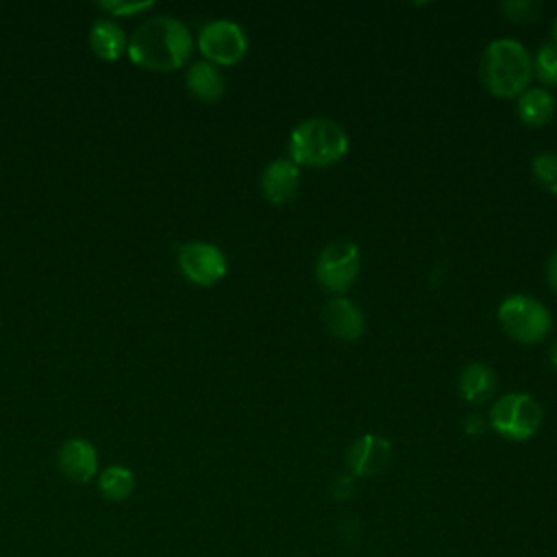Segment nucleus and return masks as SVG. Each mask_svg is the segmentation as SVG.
<instances>
[{
	"mask_svg": "<svg viewBox=\"0 0 557 557\" xmlns=\"http://www.w3.org/2000/svg\"><path fill=\"white\" fill-rule=\"evenodd\" d=\"M194 50V37L185 22L174 15L157 13L139 22L128 35V59L152 72H172L187 63Z\"/></svg>",
	"mask_w": 557,
	"mask_h": 557,
	"instance_id": "1",
	"label": "nucleus"
},
{
	"mask_svg": "<svg viewBox=\"0 0 557 557\" xmlns=\"http://www.w3.org/2000/svg\"><path fill=\"white\" fill-rule=\"evenodd\" d=\"M531 70L533 63L527 48L509 37L490 41L479 63L485 89L498 98L520 96L531 81Z\"/></svg>",
	"mask_w": 557,
	"mask_h": 557,
	"instance_id": "2",
	"label": "nucleus"
},
{
	"mask_svg": "<svg viewBox=\"0 0 557 557\" xmlns=\"http://www.w3.org/2000/svg\"><path fill=\"white\" fill-rule=\"evenodd\" d=\"M287 150L296 165H331L348 152V135L331 117L315 115L292 128Z\"/></svg>",
	"mask_w": 557,
	"mask_h": 557,
	"instance_id": "3",
	"label": "nucleus"
},
{
	"mask_svg": "<svg viewBox=\"0 0 557 557\" xmlns=\"http://www.w3.org/2000/svg\"><path fill=\"white\" fill-rule=\"evenodd\" d=\"M490 426L507 440L524 442L540 431L542 407L531 394H505L490 409Z\"/></svg>",
	"mask_w": 557,
	"mask_h": 557,
	"instance_id": "4",
	"label": "nucleus"
},
{
	"mask_svg": "<svg viewBox=\"0 0 557 557\" xmlns=\"http://www.w3.org/2000/svg\"><path fill=\"white\" fill-rule=\"evenodd\" d=\"M498 322L516 342L535 344L546 337L550 313L540 300L527 294H511L498 305Z\"/></svg>",
	"mask_w": 557,
	"mask_h": 557,
	"instance_id": "5",
	"label": "nucleus"
},
{
	"mask_svg": "<svg viewBox=\"0 0 557 557\" xmlns=\"http://www.w3.org/2000/svg\"><path fill=\"white\" fill-rule=\"evenodd\" d=\"M198 50L213 65H233L246 54L248 37L237 22L218 17L200 28Z\"/></svg>",
	"mask_w": 557,
	"mask_h": 557,
	"instance_id": "6",
	"label": "nucleus"
},
{
	"mask_svg": "<svg viewBox=\"0 0 557 557\" xmlns=\"http://www.w3.org/2000/svg\"><path fill=\"white\" fill-rule=\"evenodd\" d=\"M359 274V248L348 239L331 242L315 261V278L329 292H346Z\"/></svg>",
	"mask_w": 557,
	"mask_h": 557,
	"instance_id": "7",
	"label": "nucleus"
},
{
	"mask_svg": "<svg viewBox=\"0 0 557 557\" xmlns=\"http://www.w3.org/2000/svg\"><path fill=\"white\" fill-rule=\"evenodd\" d=\"M176 259H178V270L183 272V276L200 287L215 285L218 281L224 278V274L228 270L226 255L215 244L200 242V239L185 242L178 248Z\"/></svg>",
	"mask_w": 557,
	"mask_h": 557,
	"instance_id": "8",
	"label": "nucleus"
},
{
	"mask_svg": "<svg viewBox=\"0 0 557 557\" xmlns=\"http://www.w3.org/2000/svg\"><path fill=\"white\" fill-rule=\"evenodd\" d=\"M392 461V444L383 435L376 433H363L357 437L348 453H346V466L355 479H368L381 474Z\"/></svg>",
	"mask_w": 557,
	"mask_h": 557,
	"instance_id": "9",
	"label": "nucleus"
},
{
	"mask_svg": "<svg viewBox=\"0 0 557 557\" xmlns=\"http://www.w3.org/2000/svg\"><path fill=\"white\" fill-rule=\"evenodd\" d=\"M57 466L72 483H87L98 474V453L85 437H70L59 446Z\"/></svg>",
	"mask_w": 557,
	"mask_h": 557,
	"instance_id": "10",
	"label": "nucleus"
},
{
	"mask_svg": "<svg viewBox=\"0 0 557 557\" xmlns=\"http://www.w3.org/2000/svg\"><path fill=\"white\" fill-rule=\"evenodd\" d=\"M298 187H300V168L292 159L281 157V159L270 161L263 168L261 191H263L265 200H270L274 205L287 202L296 196Z\"/></svg>",
	"mask_w": 557,
	"mask_h": 557,
	"instance_id": "11",
	"label": "nucleus"
},
{
	"mask_svg": "<svg viewBox=\"0 0 557 557\" xmlns=\"http://www.w3.org/2000/svg\"><path fill=\"white\" fill-rule=\"evenodd\" d=\"M322 320H324L326 329L331 331V335H335L344 342H352V339L361 337L366 331V320H363L361 309L344 296H335V298L326 300V305L322 307Z\"/></svg>",
	"mask_w": 557,
	"mask_h": 557,
	"instance_id": "12",
	"label": "nucleus"
},
{
	"mask_svg": "<svg viewBox=\"0 0 557 557\" xmlns=\"http://www.w3.org/2000/svg\"><path fill=\"white\" fill-rule=\"evenodd\" d=\"M87 41L91 52L102 61H117L122 54H126L128 35L124 33L122 24L113 17H96L89 26Z\"/></svg>",
	"mask_w": 557,
	"mask_h": 557,
	"instance_id": "13",
	"label": "nucleus"
},
{
	"mask_svg": "<svg viewBox=\"0 0 557 557\" xmlns=\"http://www.w3.org/2000/svg\"><path fill=\"white\" fill-rule=\"evenodd\" d=\"M185 85H187V91L202 102H215L226 91L224 74L220 72L218 65L209 61L191 63L185 72Z\"/></svg>",
	"mask_w": 557,
	"mask_h": 557,
	"instance_id": "14",
	"label": "nucleus"
},
{
	"mask_svg": "<svg viewBox=\"0 0 557 557\" xmlns=\"http://www.w3.org/2000/svg\"><path fill=\"white\" fill-rule=\"evenodd\" d=\"M498 376L496 372L483 363L472 361L459 374V392L468 403H485L496 394Z\"/></svg>",
	"mask_w": 557,
	"mask_h": 557,
	"instance_id": "15",
	"label": "nucleus"
},
{
	"mask_svg": "<svg viewBox=\"0 0 557 557\" xmlns=\"http://www.w3.org/2000/svg\"><path fill=\"white\" fill-rule=\"evenodd\" d=\"M518 117L529 126H542L546 124L555 113V98L544 87H527L518 96L516 104Z\"/></svg>",
	"mask_w": 557,
	"mask_h": 557,
	"instance_id": "16",
	"label": "nucleus"
},
{
	"mask_svg": "<svg viewBox=\"0 0 557 557\" xmlns=\"http://www.w3.org/2000/svg\"><path fill=\"white\" fill-rule=\"evenodd\" d=\"M98 490L107 500H126L135 490V474L126 466H107L98 476Z\"/></svg>",
	"mask_w": 557,
	"mask_h": 557,
	"instance_id": "17",
	"label": "nucleus"
},
{
	"mask_svg": "<svg viewBox=\"0 0 557 557\" xmlns=\"http://www.w3.org/2000/svg\"><path fill=\"white\" fill-rule=\"evenodd\" d=\"M535 181L550 194H557V152H537L531 161Z\"/></svg>",
	"mask_w": 557,
	"mask_h": 557,
	"instance_id": "18",
	"label": "nucleus"
},
{
	"mask_svg": "<svg viewBox=\"0 0 557 557\" xmlns=\"http://www.w3.org/2000/svg\"><path fill=\"white\" fill-rule=\"evenodd\" d=\"M533 70L535 76L546 85H557V46L553 41H546L537 48L533 57Z\"/></svg>",
	"mask_w": 557,
	"mask_h": 557,
	"instance_id": "19",
	"label": "nucleus"
},
{
	"mask_svg": "<svg viewBox=\"0 0 557 557\" xmlns=\"http://www.w3.org/2000/svg\"><path fill=\"white\" fill-rule=\"evenodd\" d=\"M152 7H154L152 0H100L98 2V9H102L113 20L146 13Z\"/></svg>",
	"mask_w": 557,
	"mask_h": 557,
	"instance_id": "20",
	"label": "nucleus"
},
{
	"mask_svg": "<svg viewBox=\"0 0 557 557\" xmlns=\"http://www.w3.org/2000/svg\"><path fill=\"white\" fill-rule=\"evenodd\" d=\"M500 9L511 22H533L542 4L537 0H505Z\"/></svg>",
	"mask_w": 557,
	"mask_h": 557,
	"instance_id": "21",
	"label": "nucleus"
},
{
	"mask_svg": "<svg viewBox=\"0 0 557 557\" xmlns=\"http://www.w3.org/2000/svg\"><path fill=\"white\" fill-rule=\"evenodd\" d=\"M355 494V476L352 474H339L331 483V496L335 500H348Z\"/></svg>",
	"mask_w": 557,
	"mask_h": 557,
	"instance_id": "22",
	"label": "nucleus"
},
{
	"mask_svg": "<svg viewBox=\"0 0 557 557\" xmlns=\"http://www.w3.org/2000/svg\"><path fill=\"white\" fill-rule=\"evenodd\" d=\"M487 426H490V422H487L481 413H468V416L463 418V431H466V435H470V437H481V435H485Z\"/></svg>",
	"mask_w": 557,
	"mask_h": 557,
	"instance_id": "23",
	"label": "nucleus"
},
{
	"mask_svg": "<svg viewBox=\"0 0 557 557\" xmlns=\"http://www.w3.org/2000/svg\"><path fill=\"white\" fill-rule=\"evenodd\" d=\"M546 281L557 292V250L546 261Z\"/></svg>",
	"mask_w": 557,
	"mask_h": 557,
	"instance_id": "24",
	"label": "nucleus"
},
{
	"mask_svg": "<svg viewBox=\"0 0 557 557\" xmlns=\"http://www.w3.org/2000/svg\"><path fill=\"white\" fill-rule=\"evenodd\" d=\"M548 361H550V366L557 370V342L550 346V350H548Z\"/></svg>",
	"mask_w": 557,
	"mask_h": 557,
	"instance_id": "25",
	"label": "nucleus"
},
{
	"mask_svg": "<svg viewBox=\"0 0 557 557\" xmlns=\"http://www.w3.org/2000/svg\"><path fill=\"white\" fill-rule=\"evenodd\" d=\"M553 44L557 46V17H555V22H553Z\"/></svg>",
	"mask_w": 557,
	"mask_h": 557,
	"instance_id": "26",
	"label": "nucleus"
}]
</instances>
